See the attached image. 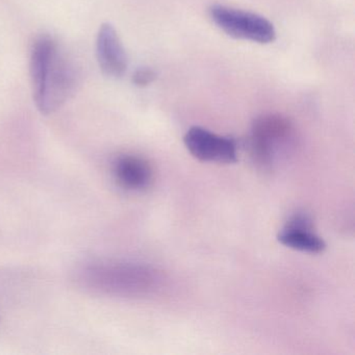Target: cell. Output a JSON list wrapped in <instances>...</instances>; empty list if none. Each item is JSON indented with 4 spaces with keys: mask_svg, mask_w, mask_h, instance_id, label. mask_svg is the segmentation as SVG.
I'll return each mask as SVG.
<instances>
[{
    "mask_svg": "<svg viewBox=\"0 0 355 355\" xmlns=\"http://www.w3.org/2000/svg\"><path fill=\"white\" fill-rule=\"evenodd\" d=\"M31 78L35 103L43 115L59 110L74 92L78 83L73 66L49 36L40 37L34 43Z\"/></svg>",
    "mask_w": 355,
    "mask_h": 355,
    "instance_id": "cell-1",
    "label": "cell"
},
{
    "mask_svg": "<svg viewBox=\"0 0 355 355\" xmlns=\"http://www.w3.org/2000/svg\"><path fill=\"white\" fill-rule=\"evenodd\" d=\"M76 282L94 294L138 297L153 288L155 275L148 268L137 263L94 261L78 270Z\"/></svg>",
    "mask_w": 355,
    "mask_h": 355,
    "instance_id": "cell-2",
    "label": "cell"
},
{
    "mask_svg": "<svg viewBox=\"0 0 355 355\" xmlns=\"http://www.w3.org/2000/svg\"><path fill=\"white\" fill-rule=\"evenodd\" d=\"M294 128L286 118L276 114L259 116L253 122L249 150L257 167L272 170L290 153Z\"/></svg>",
    "mask_w": 355,
    "mask_h": 355,
    "instance_id": "cell-3",
    "label": "cell"
},
{
    "mask_svg": "<svg viewBox=\"0 0 355 355\" xmlns=\"http://www.w3.org/2000/svg\"><path fill=\"white\" fill-rule=\"evenodd\" d=\"M209 13L214 24L232 38L259 44L275 41V28L263 16L221 5L211 6Z\"/></svg>",
    "mask_w": 355,
    "mask_h": 355,
    "instance_id": "cell-4",
    "label": "cell"
},
{
    "mask_svg": "<svg viewBox=\"0 0 355 355\" xmlns=\"http://www.w3.org/2000/svg\"><path fill=\"white\" fill-rule=\"evenodd\" d=\"M189 153L201 162L234 164L238 161V146L234 139L219 136L199 126H193L184 137Z\"/></svg>",
    "mask_w": 355,
    "mask_h": 355,
    "instance_id": "cell-5",
    "label": "cell"
},
{
    "mask_svg": "<svg viewBox=\"0 0 355 355\" xmlns=\"http://www.w3.org/2000/svg\"><path fill=\"white\" fill-rule=\"evenodd\" d=\"M278 242L293 250L307 253H321L326 249V243L313 230V222L306 213L291 216L277 236Z\"/></svg>",
    "mask_w": 355,
    "mask_h": 355,
    "instance_id": "cell-6",
    "label": "cell"
},
{
    "mask_svg": "<svg viewBox=\"0 0 355 355\" xmlns=\"http://www.w3.org/2000/svg\"><path fill=\"white\" fill-rule=\"evenodd\" d=\"M96 55L101 71L107 78H120L128 70V55L113 26L103 24L96 41Z\"/></svg>",
    "mask_w": 355,
    "mask_h": 355,
    "instance_id": "cell-7",
    "label": "cell"
},
{
    "mask_svg": "<svg viewBox=\"0 0 355 355\" xmlns=\"http://www.w3.org/2000/svg\"><path fill=\"white\" fill-rule=\"evenodd\" d=\"M112 174L116 184L128 192H143L153 182L150 164L135 155H121L112 163Z\"/></svg>",
    "mask_w": 355,
    "mask_h": 355,
    "instance_id": "cell-8",
    "label": "cell"
},
{
    "mask_svg": "<svg viewBox=\"0 0 355 355\" xmlns=\"http://www.w3.org/2000/svg\"><path fill=\"white\" fill-rule=\"evenodd\" d=\"M155 78H157V73L155 70L148 67L139 68L132 76V83L139 88H145L153 84Z\"/></svg>",
    "mask_w": 355,
    "mask_h": 355,
    "instance_id": "cell-9",
    "label": "cell"
}]
</instances>
